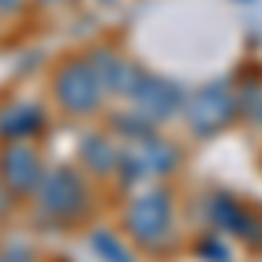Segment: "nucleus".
<instances>
[{
  "label": "nucleus",
  "mask_w": 262,
  "mask_h": 262,
  "mask_svg": "<svg viewBox=\"0 0 262 262\" xmlns=\"http://www.w3.org/2000/svg\"><path fill=\"white\" fill-rule=\"evenodd\" d=\"M35 200H39L42 213H49L56 221H77V217H84L91 196H88V182L81 171L70 164H60V168H49L39 179Z\"/></svg>",
  "instance_id": "f257e3e1"
},
{
  "label": "nucleus",
  "mask_w": 262,
  "mask_h": 262,
  "mask_svg": "<svg viewBox=\"0 0 262 262\" xmlns=\"http://www.w3.org/2000/svg\"><path fill=\"white\" fill-rule=\"evenodd\" d=\"M53 95H56V101L70 116H91V112H98L101 98H105V91H101V84L95 77L88 56L63 60L56 67V74H53Z\"/></svg>",
  "instance_id": "f03ea898"
},
{
  "label": "nucleus",
  "mask_w": 262,
  "mask_h": 262,
  "mask_svg": "<svg viewBox=\"0 0 262 262\" xmlns=\"http://www.w3.org/2000/svg\"><path fill=\"white\" fill-rule=\"evenodd\" d=\"M171 192L168 189H147L126 206V227L140 245H164L171 234Z\"/></svg>",
  "instance_id": "7ed1b4c3"
},
{
  "label": "nucleus",
  "mask_w": 262,
  "mask_h": 262,
  "mask_svg": "<svg viewBox=\"0 0 262 262\" xmlns=\"http://www.w3.org/2000/svg\"><path fill=\"white\" fill-rule=\"evenodd\" d=\"M185 108V122L196 137H213L221 133L227 122L234 119V91L227 88L224 81H213V84H203L200 91H192L189 98L182 101Z\"/></svg>",
  "instance_id": "20e7f679"
},
{
  "label": "nucleus",
  "mask_w": 262,
  "mask_h": 262,
  "mask_svg": "<svg viewBox=\"0 0 262 262\" xmlns=\"http://www.w3.org/2000/svg\"><path fill=\"white\" fill-rule=\"evenodd\" d=\"M42 175H46V164L32 143L4 140V147H0V185L11 196H32Z\"/></svg>",
  "instance_id": "39448f33"
},
{
  "label": "nucleus",
  "mask_w": 262,
  "mask_h": 262,
  "mask_svg": "<svg viewBox=\"0 0 262 262\" xmlns=\"http://www.w3.org/2000/svg\"><path fill=\"white\" fill-rule=\"evenodd\" d=\"M129 98H133V108L154 126V122L171 119V116L182 108L185 95H182L179 84L161 81V77H147V74H143V81L137 84V91H133Z\"/></svg>",
  "instance_id": "423d86ee"
},
{
  "label": "nucleus",
  "mask_w": 262,
  "mask_h": 262,
  "mask_svg": "<svg viewBox=\"0 0 262 262\" xmlns=\"http://www.w3.org/2000/svg\"><path fill=\"white\" fill-rule=\"evenodd\" d=\"M88 63H91V70H95V77H98L105 95H126V98H129V95L137 91V84L143 81L140 67L122 60V56H116L112 49H95V53L88 56Z\"/></svg>",
  "instance_id": "0eeeda50"
},
{
  "label": "nucleus",
  "mask_w": 262,
  "mask_h": 262,
  "mask_svg": "<svg viewBox=\"0 0 262 262\" xmlns=\"http://www.w3.org/2000/svg\"><path fill=\"white\" fill-rule=\"evenodd\" d=\"M206 213H210V221L217 224V227L231 231V234H242L248 242H259L262 238V224L234 196H227V192H210L206 196Z\"/></svg>",
  "instance_id": "6e6552de"
},
{
  "label": "nucleus",
  "mask_w": 262,
  "mask_h": 262,
  "mask_svg": "<svg viewBox=\"0 0 262 262\" xmlns=\"http://www.w3.org/2000/svg\"><path fill=\"white\" fill-rule=\"evenodd\" d=\"M46 126V112L35 101H7L0 108V140H32Z\"/></svg>",
  "instance_id": "1a4fd4ad"
},
{
  "label": "nucleus",
  "mask_w": 262,
  "mask_h": 262,
  "mask_svg": "<svg viewBox=\"0 0 262 262\" xmlns=\"http://www.w3.org/2000/svg\"><path fill=\"white\" fill-rule=\"evenodd\" d=\"M126 154L137 161V168H140L143 175H168L179 164V147L161 140V137H150V133L143 140H133V147Z\"/></svg>",
  "instance_id": "9d476101"
},
{
  "label": "nucleus",
  "mask_w": 262,
  "mask_h": 262,
  "mask_svg": "<svg viewBox=\"0 0 262 262\" xmlns=\"http://www.w3.org/2000/svg\"><path fill=\"white\" fill-rule=\"evenodd\" d=\"M119 154L122 150L101 133H88L81 140V168L95 171V175H112L119 164Z\"/></svg>",
  "instance_id": "9b49d317"
},
{
  "label": "nucleus",
  "mask_w": 262,
  "mask_h": 262,
  "mask_svg": "<svg viewBox=\"0 0 262 262\" xmlns=\"http://www.w3.org/2000/svg\"><path fill=\"white\" fill-rule=\"evenodd\" d=\"M234 108H238L248 122L262 126V81H242L238 98H234Z\"/></svg>",
  "instance_id": "f8f14e48"
},
{
  "label": "nucleus",
  "mask_w": 262,
  "mask_h": 262,
  "mask_svg": "<svg viewBox=\"0 0 262 262\" xmlns=\"http://www.w3.org/2000/svg\"><path fill=\"white\" fill-rule=\"evenodd\" d=\"M91 245H95V252H98L101 262H133V255L126 252V245H122L112 231H95V234H91Z\"/></svg>",
  "instance_id": "ddd939ff"
},
{
  "label": "nucleus",
  "mask_w": 262,
  "mask_h": 262,
  "mask_svg": "<svg viewBox=\"0 0 262 262\" xmlns=\"http://www.w3.org/2000/svg\"><path fill=\"white\" fill-rule=\"evenodd\" d=\"M112 126H116V129H119V133H122V137H126L129 143H133V140H143V137L150 133V122L143 119L137 108H133L129 116H126V112H119V116L112 119Z\"/></svg>",
  "instance_id": "4468645a"
},
{
  "label": "nucleus",
  "mask_w": 262,
  "mask_h": 262,
  "mask_svg": "<svg viewBox=\"0 0 262 262\" xmlns=\"http://www.w3.org/2000/svg\"><path fill=\"white\" fill-rule=\"evenodd\" d=\"M196 248H200V259H206V262H227L231 259L227 248H224V242H217V238H203Z\"/></svg>",
  "instance_id": "2eb2a0df"
},
{
  "label": "nucleus",
  "mask_w": 262,
  "mask_h": 262,
  "mask_svg": "<svg viewBox=\"0 0 262 262\" xmlns=\"http://www.w3.org/2000/svg\"><path fill=\"white\" fill-rule=\"evenodd\" d=\"M0 262H35V259H32V252H28V248L11 245V248H4V252H0Z\"/></svg>",
  "instance_id": "dca6fc26"
},
{
  "label": "nucleus",
  "mask_w": 262,
  "mask_h": 262,
  "mask_svg": "<svg viewBox=\"0 0 262 262\" xmlns=\"http://www.w3.org/2000/svg\"><path fill=\"white\" fill-rule=\"evenodd\" d=\"M21 4L25 0H0V14H14V11H21Z\"/></svg>",
  "instance_id": "f3484780"
},
{
  "label": "nucleus",
  "mask_w": 262,
  "mask_h": 262,
  "mask_svg": "<svg viewBox=\"0 0 262 262\" xmlns=\"http://www.w3.org/2000/svg\"><path fill=\"white\" fill-rule=\"evenodd\" d=\"M7 206H11V192H7V189H4V185H0V213H4V210H7Z\"/></svg>",
  "instance_id": "a211bd4d"
},
{
  "label": "nucleus",
  "mask_w": 262,
  "mask_h": 262,
  "mask_svg": "<svg viewBox=\"0 0 262 262\" xmlns=\"http://www.w3.org/2000/svg\"><path fill=\"white\" fill-rule=\"evenodd\" d=\"M105 4H112V0H105Z\"/></svg>",
  "instance_id": "6ab92c4d"
},
{
  "label": "nucleus",
  "mask_w": 262,
  "mask_h": 262,
  "mask_svg": "<svg viewBox=\"0 0 262 262\" xmlns=\"http://www.w3.org/2000/svg\"><path fill=\"white\" fill-rule=\"evenodd\" d=\"M49 4H56V0H49Z\"/></svg>",
  "instance_id": "aec40b11"
}]
</instances>
